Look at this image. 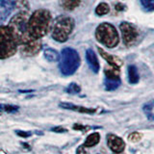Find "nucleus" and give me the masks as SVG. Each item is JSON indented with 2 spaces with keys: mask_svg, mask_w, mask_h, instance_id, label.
Returning a JSON list of instances; mask_svg holds the SVG:
<instances>
[{
  "mask_svg": "<svg viewBox=\"0 0 154 154\" xmlns=\"http://www.w3.org/2000/svg\"><path fill=\"white\" fill-rule=\"evenodd\" d=\"M29 17L27 12H19L11 18L8 25L16 38L21 54L27 57L38 54L42 48L41 40L33 38L29 32Z\"/></svg>",
  "mask_w": 154,
  "mask_h": 154,
  "instance_id": "nucleus-1",
  "label": "nucleus"
},
{
  "mask_svg": "<svg viewBox=\"0 0 154 154\" xmlns=\"http://www.w3.org/2000/svg\"><path fill=\"white\" fill-rule=\"evenodd\" d=\"M52 26V16L45 9H38L34 12L28 21V28L31 36L41 40L50 31Z\"/></svg>",
  "mask_w": 154,
  "mask_h": 154,
  "instance_id": "nucleus-2",
  "label": "nucleus"
},
{
  "mask_svg": "<svg viewBox=\"0 0 154 154\" xmlns=\"http://www.w3.org/2000/svg\"><path fill=\"white\" fill-rule=\"evenodd\" d=\"M74 28V20L69 16L57 17L52 25V38L56 42H65Z\"/></svg>",
  "mask_w": 154,
  "mask_h": 154,
  "instance_id": "nucleus-3",
  "label": "nucleus"
},
{
  "mask_svg": "<svg viewBox=\"0 0 154 154\" xmlns=\"http://www.w3.org/2000/svg\"><path fill=\"white\" fill-rule=\"evenodd\" d=\"M59 61L60 70L62 74L66 76L72 75L80 66V56L78 52L70 47H66L62 50Z\"/></svg>",
  "mask_w": 154,
  "mask_h": 154,
  "instance_id": "nucleus-4",
  "label": "nucleus"
},
{
  "mask_svg": "<svg viewBox=\"0 0 154 154\" xmlns=\"http://www.w3.org/2000/svg\"><path fill=\"white\" fill-rule=\"evenodd\" d=\"M95 38L100 43L109 48L116 47L119 42L117 29L108 22H103L97 26L95 30Z\"/></svg>",
  "mask_w": 154,
  "mask_h": 154,
  "instance_id": "nucleus-5",
  "label": "nucleus"
},
{
  "mask_svg": "<svg viewBox=\"0 0 154 154\" xmlns=\"http://www.w3.org/2000/svg\"><path fill=\"white\" fill-rule=\"evenodd\" d=\"M17 43L8 26H0V59H7L16 54Z\"/></svg>",
  "mask_w": 154,
  "mask_h": 154,
  "instance_id": "nucleus-6",
  "label": "nucleus"
},
{
  "mask_svg": "<svg viewBox=\"0 0 154 154\" xmlns=\"http://www.w3.org/2000/svg\"><path fill=\"white\" fill-rule=\"evenodd\" d=\"M120 33H122L123 43L126 46H131L137 42L139 38V32L137 27L134 24L123 21L119 25Z\"/></svg>",
  "mask_w": 154,
  "mask_h": 154,
  "instance_id": "nucleus-7",
  "label": "nucleus"
},
{
  "mask_svg": "<svg viewBox=\"0 0 154 154\" xmlns=\"http://www.w3.org/2000/svg\"><path fill=\"white\" fill-rule=\"evenodd\" d=\"M105 81L104 85L107 91H114L118 89L120 86V77H119V69H106L105 70Z\"/></svg>",
  "mask_w": 154,
  "mask_h": 154,
  "instance_id": "nucleus-8",
  "label": "nucleus"
},
{
  "mask_svg": "<svg viewBox=\"0 0 154 154\" xmlns=\"http://www.w3.org/2000/svg\"><path fill=\"white\" fill-rule=\"evenodd\" d=\"M20 4V0H0V25Z\"/></svg>",
  "mask_w": 154,
  "mask_h": 154,
  "instance_id": "nucleus-9",
  "label": "nucleus"
},
{
  "mask_svg": "<svg viewBox=\"0 0 154 154\" xmlns=\"http://www.w3.org/2000/svg\"><path fill=\"white\" fill-rule=\"evenodd\" d=\"M107 143L111 150L114 151L115 153L122 152L125 148V143L123 142V140L118 136H116V135H112V134L108 135Z\"/></svg>",
  "mask_w": 154,
  "mask_h": 154,
  "instance_id": "nucleus-10",
  "label": "nucleus"
},
{
  "mask_svg": "<svg viewBox=\"0 0 154 154\" xmlns=\"http://www.w3.org/2000/svg\"><path fill=\"white\" fill-rule=\"evenodd\" d=\"M86 60L90 66V69L93 70L94 73H97L99 71V62H98L97 56H96L95 52L93 49H91V48L86 50Z\"/></svg>",
  "mask_w": 154,
  "mask_h": 154,
  "instance_id": "nucleus-11",
  "label": "nucleus"
},
{
  "mask_svg": "<svg viewBox=\"0 0 154 154\" xmlns=\"http://www.w3.org/2000/svg\"><path fill=\"white\" fill-rule=\"evenodd\" d=\"M98 52H99V54L102 56V58H104V59L107 61L108 64L114 67V69H119V67L120 66H122V61H120L119 59H118L117 57H115L113 55H110L109 53H107L106 51H104L102 48H100L98 47Z\"/></svg>",
  "mask_w": 154,
  "mask_h": 154,
  "instance_id": "nucleus-12",
  "label": "nucleus"
},
{
  "mask_svg": "<svg viewBox=\"0 0 154 154\" xmlns=\"http://www.w3.org/2000/svg\"><path fill=\"white\" fill-rule=\"evenodd\" d=\"M59 106L61 108H64L66 110H71V111H77V112L82 113V114H94L95 112V109L82 107V106H77V105L69 103V102H61Z\"/></svg>",
  "mask_w": 154,
  "mask_h": 154,
  "instance_id": "nucleus-13",
  "label": "nucleus"
},
{
  "mask_svg": "<svg viewBox=\"0 0 154 154\" xmlns=\"http://www.w3.org/2000/svg\"><path fill=\"white\" fill-rule=\"evenodd\" d=\"M128 81L130 84H137L139 82L140 76H139V72L137 67L134 65H130L128 66Z\"/></svg>",
  "mask_w": 154,
  "mask_h": 154,
  "instance_id": "nucleus-14",
  "label": "nucleus"
},
{
  "mask_svg": "<svg viewBox=\"0 0 154 154\" xmlns=\"http://www.w3.org/2000/svg\"><path fill=\"white\" fill-rule=\"evenodd\" d=\"M43 56L48 62H58L60 60V54L53 48H45L43 51Z\"/></svg>",
  "mask_w": 154,
  "mask_h": 154,
  "instance_id": "nucleus-15",
  "label": "nucleus"
},
{
  "mask_svg": "<svg viewBox=\"0 0 154 154\" xmlns=\"http://www.w3.org/2000/svg\"><path fill=\"white\" fill-rule=\"evenodd\" d=\"M81 0H60V6L66 11H73L80 5Z\"/></svg>",
  "mask_w": 154,
  "mask_h": 154,
  "instance_id": "nucleus-16",
  "label": "nucleus"
},
{
  "mask_svg": "<svg viewBox=\"0 0 154 154\" xmlns=\"http://www.w3.org/2000/svg\"><path fill=\"white\" fill-rule=\"evenodd\" d=\"M99 141H100V135L98 133H93L87 137L86 141L84 143V146L85 147L94 146L99 143Z\"/></svg>",
  "mask_w": 154,
  "mask_h": 154,
  "instance_id": "nucleus-17",
  "label": "nucleus"
},
{
  "mask_svg": "<svg viewBox=\"0 0 154 154\" xmlns=\"http://www.w3.org/2000/svg\"><path fill=\"white\" fill-rule=\"evenodd\" d=\"M110 12V7L107 3H100L97 7L95 8V14H97V16H105V14H107L108 13Z\"/></svg>",
  "mask_w": 154,
  "mask_h": 154,
  "instance_id": "nucleus-18",
  "label": "nucleus"
},
{
  "mask_svg": "<svg viewBox=\"0 0 154 154\" xmlns=\"http://www.w3.org/2000/svg\"><path fill=\"white\" fill-rule=\"evenodd\" d=\"M141 6L146 12L154 11V0H139Z\"/></svg>",
  "mask_w": 154,
  "mask_h": 154,
  "instance_id": "nucleus-19",
  "label": "nucleus"
},
{
  "mask_svg": "<svg viewBox=\"0 0 154 154\" xmlns=\"http://www.w3.org/2000/svg\"><path fill=\"white\" fill-rule=\"evenodd\" d=\"M66 91V93H69V94H76L80 93L81 88L76 83H71V84L69 85V87H67Z\"/></svg>",
  "mask_w": 154,
  "mask_h": 154,
  "instance_id": "nucleus-20",
  "label": "nucleus"
},
{
  "mask_svg": "<svg viewBox=\"0 0 154 154\" xmlns=\"http://www.w3.org/2000/svg\"><path fill=\"white\" fill-rule=\"evenodd\" d=\"M142 138H143V135L138 132H133L128 136V140L132 143H137L139 141H141Z\"/></svg>",
  "mask_w": 154,
  "mask_h": 154,
  "instance_id": "nucleus-21",
  "label": "nucleus"
},
{
  "mask_svg": "<svg viewBox=\"0 0 154 154\" xmlns=\"http://www.w3.org/2000/svg\"><path fill=\"white\" fill-rule=\"evenodd\" d=\"M153 107H154V100L149 101V102H147V103H146V104H143V110L144 111V113H146V114H148V113H151V111H152Z\"/></svg>",
  "mask_w": 154,
  "mask_h": 154,
  "instance_id": "nucleus-22",
  "label": "nucleus"
},
{
  "mask_svg": "<svg viewBox=\"0 0 154 154\" xmlns=\"http://www.w3.org/2000/svg\"><path fill=\"white\" fill-rule=\"evenodd\" d=\"M19 110L18 106L14 105H5V112L6 113H16Z\"/></svg>",
  "mask_w": 154,
  "mask_h": 154,
  "instance_id": "nucleus-23",
  "label": "nucleus"
},
{
  "mask_svg": "<svg viewBox=\"0 0 154 154\" xmlns=\"http://www.w3.org/2000/svg\"><path fill=\"white\" fill-rule=\"evenodd\" d=\"M16 133L22 138H28L31 136V132H27V131H20L19 130V131H16Z\"/></svg>",
  "mask_w": 154,
  "mask_h": 154,
  "instance_id": "nucleus-24",
  "label": "nucleus"
},
{
  "mask_svg": "<svg viewBox=\"0 0 154 154\" xmlns=\"http://www.w3.org/2000/svg\"><path fill=\"white\" fill-rule=\"evenodd\" d=\"M76 154H90V153H89V151L85 148L84 146H79L78 148H77Z\"/></svg>",
  "mask_w": 154,
  "mask_h": 154,
  "instance_id": "nucleus-25",
  "label": "nucleus"
},
{
  "mask_svg": "<svg viewBox=\"0 0 154 154\" xmlns=\"http://www.w3.org/2000/svg\"><path fill=\"white\" fill-rule=\"evenodd\" d=\"M52 131L57 132V133H64V132H66V129L63 127H54V128H52Z\"/></svg>",
  "mask_w": 154,
  "mask_h": 154,
  "instance_id": "nucleus-26",
  "label": "nucleus"
},
{
  "mask_svg": "<svg viewBox=\"0 0 154 154\" xmlns=\"http://www.w3.org/2000/svg\"><path fill=\"white\" fill-rule=\"evenodd\" d=\"M125 9V6L124 5H122V4H120V3H119V4H117L116 5V10H117V11H123V10Z\"/></svg>",
  "mask_w": 154,
  "mask_h": 154,
  "instance_id": "nucleus-27",
  "label": "nucleus"
},
{
  "mask_svg": "<svg viewBox=\"0 0 154 154\" xmlns=\"http://www.w3.org/2000/svg\"><path fill=\"white\" fill-rule=\"evenodd\" d=\"M146 117L149 120H151V122H154V114L151 112V113H148L146 114Z\"/></svg>",
  "mask_w": 154,
  "mask_h": 154,
  "instance_id": "nucleus-28",
  "label": "nucleus"
},
{
  "mask_svg": "<svg viewBox=\"0 0 154 154\" xmlns=\"http://www.w3.org/2000/svg\"><path fill=\"white\" fill-rule=\"evenodd\" d=\"M5 112V105L3 104H0V113Z\"/></svg>",
  "mask_w": 154,
  "mask_h": 154,
  "instance_id": "nucleus-29",
  "label": "nucleus"
}]
</instances>
